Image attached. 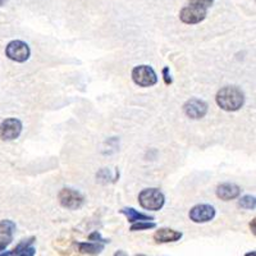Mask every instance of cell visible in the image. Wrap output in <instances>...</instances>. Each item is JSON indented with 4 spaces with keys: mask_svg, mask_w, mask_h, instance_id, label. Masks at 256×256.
<instances>
[{
    "mask_svg": "<svg viewBox=\"0 0 256 256\" xmlns=\"http://www.w3.org/2000/svg\"><path fill=\"white\" fill-rule=\"evenodd\" d=\"M216 102L226 112H237L244 106V94L236 86H226L216 92Z\"/></svg>",
    "mask_w": 256,
    "mask_h": 256,
    "instance_id": "cell-1",
    "label": "cell"
},
{
    "mask_svg": "<svg viewBox=\"0 0 256 256\" xmlns=\"http://www.w3.org/2000/svg\"><path fill=\"white\" fill-rule=\"evenodd\" d=\"M138 204L146 210L159 212L166 204L163 192L158 188H145L138 195Z\"/></svg>",
    "mask_w": 256,
    "mask_h": 256,
    "instance_id": "cell-2",
    "label": "cell"
},
{
    "mask_svg": "<svg viewBox=\"0 0 256 256\" xmlns=\"http://www.w3.org/2000/svg\"><path fill=\"white\" fill-rule=\"evenodd\" d=\"M132 80L140 88H152L158 84L156 72L150 66H137L132 70Z\"/></svg>",
    "mask_w": 256,
    "mask_h": 256,
    "instance_id": "cell-3",
    "label": "cell"
},
{
    "mask_svg": "<svg viewBox=\"0 0 256 256\" xmlns=\"http://www.w3.org/2000/svg\"><path fill=\"white\" fill-rule=\"evenodd\" d=\"M6 54L10 60L17 62V63H24L26 60H28L30 56H31V49L24 41L13 40L6 45Z\"/></svg>",
    "mask_w": 256,
    "mask_h": 256,
    "instance_id": "cell-4",
    "label": "cell"
},
{
    "mask_svg": "<svg viewBox=\"0 0 256 256\" xmlns=\"http://www.w3.org/2000/svg\"><path fill=\"white\" fill-rule=\"evenodd\" d=\"M58 198L62 206L70 210L80 209L84 202V196L72 188H62L58 194Z\"/></svg>",
    "mask_w": 256,
    "mask_h": 256,
    "instance_id": "cell-5",
    "label": "cell"
},
{
    "mask_svg": "<svg viewBox=\"0 0 256 256\" xmlns=\"http://www.w3.org/2000/svg\"><path fill=\"white\" fill-rule=\"evenodd\" d=\"M208 9L195 6H187L180 12V20L186 24H198L206 18Z\"/></svg>",
    "mask_w": 256,
    "mask_h": 256,
    "instance_id": "cell-6",
    "label": "cell"
},
{
    "mask_svg": "<svg viewBox=\"0 0 256 256\" xmlns=\"http://www.w3.org/2000/svg\"><path fill=\"white\" fill-rule=\"evenodd\" d=\"M22 132V122L17 118H8L0 124V138L4 141H13L18 138Z\"/></svg>",
    "mask_w": 256,
    "mask_h": 256,
    "instance_id": "cell-7",
    "label": "cell"
},
{
    "mask_svg": "<svg viewBox=\"0 0 256 256\" xmlns=\"http://www.w3.org/2000/svg\"><path fill=\"white\" fill-rule=\"evenodd\" d=\"M216 208L209 204H198L195 205L190 210V219L194 223H208L216 218Z\"/></svg>",
    "mask_w": 256,
    "mask_h": 256,
    "instance_id": "cell-8",
    "label": "cell"
},
{
    "mask_svg": "<svg viewBox=\"0 0 256 256\" xmlns=\"http://www.w3.org/2000/svg\"><path fill=\"white\" fill-rule=\"evenodd\" d=\"M208 106L206 102L204 100L196 99V98H192V99L187 100L184 104V112L188 118L191 120H201L204 118L208 113Z\"/></svg>",
    "mask_w": 256,
    "mask_h": 256,
    "instance_id": "cell-9",
    "label": "cell"
},
{
    "mask_svg": "<svg viewBox=\"0 0 256 256\" xmlns=\"http://www.w3.org/2000/svg\"><path fill=\"white\" fill-rule=\"evenodd\" d=\"M241 195V188L236 184L226 182L216 187V196L223 201H230Z\"/></svg>",
    "mask_w": 256,
    "mask_h": 256,
    "instance_id": "cell-10",
    "label": "cell"
},
{
    "mask_svg": "<svg viewBox=\"0 0 256 256\" xmlns=\"http://www.w3.org/2000/svg\"><path fill=\"white\" fill-rule=\"evenodd\" d=\"M182 232L172 230V228H159L154 233V240L156 244H170V242H177L182 238Z\"/></svg>",
    "mask_w": 256,
    "mask_h": 256,
    "instance_id": "cell-11",
    "label": "cell"
},
{
    "mask_svg": "<svg viewBox=\"0 0 256 256\" xmlns=\"http://www.w3.org/2000/svg\"><path fill=\"white\" fill-rule=\"evenodd\" d=\"M120 214L127 216V220L130 223H136V222H152L154 220V216H148V214H144V212H137L134 208H123L120 210Z\"/></svg>",
    "mask_w": 256,
    "mask_h": 256,
    "instance_id": "cell-12",
    "label": "cell"
},
{
    "mask_svg": "<svg viewBox=\"0 0 256 256\" xmlns=\"http://www.w3.org/2000/svg\"><path fill=\"white\" fill-rule=\"evenodd\" d=\"M77 251L84 255H99L104 251V244L98 242H78L76 244Z\"/></svg>",
    "mask_w": 256,
    "mask_h": 256,
    "instance_id": "cell-13",
    "label": "cell"
},
{
    "mask_svg": "<svg viewBox=\"0 0 256 256\" xmlns=\"http://www.w3.org/2000/svg\"><path fill=\"white\" fill-rule=\"evenodd\" d=\"M16 230V223L12 220H2L0 222V240L10 241L13 240V233Z\"/></svg>",
    "mask_w": 256,
    "mask_h": 256,
    "instance_id": "cell-14",
    "label": "cell"
},
{
    "mask_svg": "<svg viewBox=\"0 0 256 256\" xmlns=\"http://www.w3.org/2000/svg\"><path fill=\"white\" fill-rule=\"evenodd\" d=\"M238 205L242 208V209L254 210L256 208L255 196H251V195L242 196V198L238 200Z\"/></svg>",
    "mask_w": 256,
    "mask_h": 256,
    "instance_id": "cell-15",
    "label": "cell"
},
{
    "mask_svg": "<svg viewBox=\"0 0 256 256\" xmlns=\"http://www.w3.org/2000/svg\"><path fill=\"white\" fill-rule=\"evenodd\" d=\"M35 241H36L35 237H30V238H27V240H22V241H20L12 251H10V252H12V256H17L18 254H20L22 251L26 250L27 248L32 246V244H34Z\"/></svg>",
    "mask_w": 256,
    "mask_h": 256,
    "instance_id": "cell-16",
    "label": "cell"
},
{
    "mask_svg": "<svg viewBox=\"0 0 256 256\" xmlns=\"http://www.w3.org/2000/svg\"><path fill=\"white\" fill-rule=\"evenodd\" d=\"M156 227V224L154 222H136V223H132L130 230L132 232H137V230H152V228Z\"/></svg>",
    "mask_w": 256,
    "mask_h": 256,
    "instance_id": "cell-17",
    "label": "cell"
},
{
    "mask_svg": "<svg viewBox=\"0 0 256 256\" xmlns=\"http://www.w3.org/2000/svg\"><path fill=\"white\" fill-rule=\"evenodd\" d=\"M212 3H214V0H188L190 6H200V8L204 9H209L212 6Z\"/></svg>",
    "mask_w": 256,
    "mask_h": 256,
    "instance_id": "cell-18",
    "label": "cell"
},
{
    "mask_svg": "<svg viewBox=\"0 0 256 256\" xmlns=\"http://www.w3.org/2000/svg\"><path fill=\"white\" fill-rule=\"evenodd\" d=\"M88 241H91V242H98V244H109V240H105V238H102V234H100L99 232H98V230H94L92 233H91L90 236H88Z\"/></svg>",
    "mask_w": 256,
    "mask_h": 256,
    "instance_id": "cell-19",
    "label": "cell"
},
{
    "mask_svg": "<svg viewBox=\"0 0 256 256\" xmlns=\"http://www.w3.org/2000/svg\"><path fill=\"white\" fill-rule=\"evenodd\" d=\"M162 73H163V80H164V82H166V84H172L173 80H172V76H170V70H169V67H164L163 70H162Z\"/></svg>",
    "mask_w": 256,
    "mask_h": 256,
    "instance_id": "cell-20",
    "label": "cell"
},
{
    "mask_svg": "<svg viewBox=\"0 0 256 256\" xmlns=\"http://www.w3.org/2000/svg\"><path fill=\"white\" fill-rule=\"evenodd\" d=\"M35 254H36L35 248L30 246V248H27L24 251H22L20 254H18L17 256H35Z\"/></svg>",
    "mask_w": 256,
    "mask_h": 256,
    "instance_id": "cell-21",
    "label": "cell"
},
{
    "mask_svg": "<svg viewBox=\"0 0 256 256\" xmlns=\"http://www.w3.org/2000/svg\"><path fill=\"white\" fill-rule=\"evenodd\" d=\"M9 244H10V241H4V240H0V252L6 250Z\"/></svg>",
    "mask_w": 256,
    "mask_h": 256,
    "instance_id": "cell-22",
    "label": "cell"
},
{
    "mask_svg": "<svg viewBox=\"0 0 256 256\" xmlns=\"http://www.w3.org/2000/svg\"><path fill=\"white\" fill-rule=\"evenodd\" d=\"M250 228H251V232H252V234H254V236H255V234H256V219L255 218H254L252 220H251Z\"/></svg>",
    "mask_w": 256,
    "mask_h": 256,
    "instance_id": "cell-23",
    "label": "cell"
},
{
    "mask_svg": "<svg viewBox=\"0 0 256 256\" xmlns=\"http://www.w3.org/2000/svg\"><path fill=\"white\" fill-rule=\"evenodd\" d=\"M114 256H128V255L123 250H120V251H116V252L114 254Z\"/></svg>",
    "mask_w": 256,
    "mask_h": 256,
    "instance_id": "cell-24",
    "label": "cell"
},
{
    "mask_svg": "<svg viewBox=\"0 0 256 256\" xmlns=\"http://www.w3.org/2000/svg\"><path fill=\"white\" fill-rule=\"evenodd\" d=\"M244 256H256V252L255 251H250V252H248L246 255H244Z\"/></svg>",
    "mask_w": 256,
    "mask_h": 256,
    "instance_id": "cell-25",
    "label": "cell"
},
{
    "mask_svg": "<svg viewBox=\"0 0 256 256\" xmlns=\"http://www.w3.org/2000/svg\"><path fill=\"white\" fill-rule=\"evenodd\" d=\"M6 2H8V0H0V6H4V4H6Z\"/></svg>",
    "mask_w": 256,
    "mask_h": 256,
    "instance_id": "cell-26",
    "label": "cell"
},
{
    "mask_svg": "<svg viewBox=\"0 0 256 256\" xmlns=\"http://www.w3.org/2000/svg\"><path fill=\"white\" fill-rule=\"evenodd\" d=\"M138 256H145V255H138Z\"/></svg>",
    "mask_w": 256,
    "mask_h": 256,
    "instance_id": "cell-27",
    "label": "cell"
}]
</instances>
